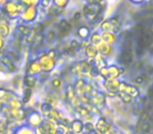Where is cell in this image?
I'll use <instances>...</instances> for the list:
<instances>
[{
	"instance_id": "cell-1",
	"label": "cell",
	"mask_w": 153,
	"mask_h": 134,
	"mask_svg": "<svg viewBox=\"0 0 153 134\" xmlns=\"http://www.w3.org/2000/svg\"><path fill=\"white\" fill-rule=\"evenodd\" d=\"M125 93L126 94H128L130 98H137V96H140V91H139V89H137L135 86H133V85H128L127 84L126 85V87H125Z\"/></svg>"
},
{
	"instance_id": "cell-2",
	"label": "cell",
	"mask_w": 153,
	"mask_h": 134,
	"mask_svg": "<svg viewBox=\"0 0 153 134\" xmlns=\"http://www.w3.org/2000/svg\"><path fill=\"white\" fill-rule=\"evenodd\" d=\"M107 70H108V77H111V79L119 77V75H121V73L124 72V69H123V68H118L117 66L107 67Z\"/></svg>"
},
{
	"instance_id": "cell-3",
	"label": "cell",
	"mask_w": 153,
	"mask_h": 134,
	"mask_svg": "<svg viewBox=\"0 0 153 134\" xmlns=\"http://www.w3.org/2000/svg\"><path fill=\"white\" fill-rule=\"evenodd\" d=\"M128 50H129L128 46H125V50L123 51L121 53V56H120V62L125 64V65H127V64H129L131 62V56Z\"/></svg>"
},
{
	"instance_id": "cell-4",
	"label": "cell",
	"mask_w": 153,
	"mask_h": 134,
	"mask_svg": "<svg viewBox=\"0 0 153 134\" xmlns=\"http://www.w3.org/2000/svg\"><path fill=\"white\" fill-rule=\"evenodd\" d=\"M119 84L120 82H118L116 79H109L108 81L106 82V87L108 88L109 90H111V92H115L118 90V88H119Z\"/></svg>"
},
{
	"instance_id": "cell-5",
	"label": "cell",
	"mask_w": 153,
	"mask_h": 134,
	"mask_svg": "<svg viewBox=\"0 0 153 134\" xmlns=\"http://www.w3.org/2000/svg\"><path fill=\"white\" fill-rule=\"evenodd\" d=\"M78 35L81 37V38H87V37L90 35L89 29H88V27H85V26L80 27V29H78Z\"/></svg>"
},
{
	"instance_id": "cell-6",
	"label": "cell",
	"mask_w": 153,
	"mask_h": 134,
	"mask_svg": "<svg viewBox=\"0 0 153 134\" xmlns=\"http://www.w3.org/2000/svg\"><path fill=\"white\" fill-rule=\"evenodd\" d=\"M114 25H113V23L111 22V21H105L104 23H103V25H102V29L103 31H105V32H111V31H113L114 29Z\"/></svg>"
},
{
	"instance_id": "cell-7",
	"label": "cell",
	"mask_w": 153,
	"mask_h": 134,
	"mask_svg": "<svg viewBox=\"0 0 153 134\" xmlns=\"http://www.w3.org/2000/svg\"><path fill=\"white\" fill-rule=\"evenodd\" d=\"M120 96H121L122 101L126 104L131 103V102H132V98H130V96H129L128 94L125 93V92H121V93H120Z\"/></svg>"
},
{
	"instance_id": "cell-8",
	"label": "cell",
	"mask_w": 153,
	"mask_h": 134,
	"mask_svg": "<svg viewBox=\"0 0 153 134\" xmlns=\"http://www.w3.org/2000/svg\"><path fill=\"white\" fill-rule=\"evenodd\" d=\"M100 50H101V53H102V55H104V53L108 55V53H111V48L108 46V45H103V46H101Z\"/></svg>"
},
{
	"instance_id": "cell-9",
	"label": "cell",
	"mask_w": 153,
	"mask_h": 134,
	"mask_svg": "<svg viewBox=\"0 0 153 134\" xmlns=\"http://www.w3.org/2000/svg\"><path fill=\"white\" fill-rule=\"evenodd\" d=\"M73 125H74V126H76V127H74V130H75V131H77V132H78V131H81V130H82L83 127H82V124H81L80 122H75Z\"/></svg>"
},
{
	"instance_id": "cell-10",
	"label": "cell",
	"mask_w": 153,
	"mask_h": 134,
	"mask_svg": "<svg viewBox=\"0 0 153 134\" xmlns=\"http://www.w3.org/2000/svg\"><path fill=\"white\" fill-rule=\"evenodd\" d=\"M144 80H145V78H144V75H139V77H137L134 79V82L137 84H143L144 83Z\"/></svg>"
},
{
	"instance_id": "cell-11",
	"label": "cell",
	"mask_w": 153,
	"mask_h": 134,
	"mask_svg": "<svg viewBox=\"0 0 153 134\" xmlns=\"http://www.w3.org/2000/svg\"><path fill=\"white\" fill-rule=\"evenodd\" d=\"M103 38H104V40L106 39V40H107V43H113V42H114V40H115V39L113 38V36H111V35H108V34L105 35V36L103 37Z\"/></svg>"
},
{
	"instance_id": "cell-12",
	"label": "cell",
	"mask_w": 153,
	"mask_h": 134,
	"mask_svg": "<svg viewBox=\"0 0 153 134\" xmlns=\"http://www.w3.org/2000/svg\"><path fill=\"white\" fill-rule=\"evenodd\" d=\"M100 73L103 77H108V70H107V67H103L100 69Z\"/></svg>"
},
{
	"instance_id": "cell-13",
	"label": "cell",
	"mask_w": 153,
	"mask_h": 134,
	"mask_svg": "<svg viewBox=\"0 0 153 134\" xmlns=\"http://www.w3.org/2000/svg\"><path fill=\"white\" fill-rule=\"evenodd\" d=\"M100 40H101V37L99 36V35H94L93 36V41H94V43H99L100 42Z\"/></svg>"
},
{
	"instance_id": "cell-14",
	"label": "cell",
	"mask_w": 153,
	"mask_h": 134,
	"mask_svg": "<svg viewBox=\"0 0 153 134\" xmlns=\"http://www.w3.org/2000/svg\"><path fill=\"white\" fill-rule=\"evenodd\" d=\"M85 126H87V127H85V128H87L88 130H92V129H93L92 124H87V125H85Z\"/></svg>"
},
{
	"instance_id": "cell-15",
	"label": "cell",
	"mask_w": 153,
	"mask_h": 134,
	"mask_svg": "<svg viewBox=\"0 0 153 134\" xmlns=\"http://www.w3.org/2000/svg\"><path fill=\"white\" fill-rule=\"evenodd\" d=\"M150 34L153 35V24L151 25V29H150Z\"/></svg>"
},
{
	"instance_id": "cell-16",
	"label": "cell",
	"mask_w": 153,
	"mask_h": 134,
	"mask_svg": "<svg viewBox=\"0 0 153 134\" xmlns=\"http://www.w3.org/2000/svg\"><path fill=\"white\" fill-rule=\"evenodd\" d=\"M53 85H54V86H59V82H57V81H54V84H53Z\"/></svg>"
},
{
	"instance_id": "cell-17",
	"label": "cell",
	"mask_w": 153,
	"mask_h": 134,
	"mask_svg": "<svg viewBox=\"0 0 153 134\" xmlns=\"http://www.w3.org/2000/svg\"><path fill=\"white\" fill-rule=\"evenodd\" d=\"M144 134H150L149 132H147V133H144Z\"/></svg>"
}]
</instances>
